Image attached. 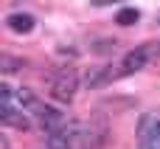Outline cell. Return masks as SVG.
Segmentation results:
<instances>
[{"label":"cell","instance_id":"2","mask_svg":"<svg viewBox=\"0 0 160 149\" xmlns=\"http://www.w3.org/2000/svg\"><path fill=\"white\" fill-rule=\"evenodd\" d=\"M79 90V73L76 70H62L56 76V82L51 85V96L59 101V104H70L73 96Z\"/></svg>","mask_w":160,"mask_h":149},{"label":"cell","instance_id":"3","mask_svg":"<svg viewBox=\"0 0 160 149\" xmlns=\"http://www.w3.org/2000/svg\"><path fill=\"white\" fill-rule=\"evenodd\" d=\"M8 28L11 31H20V34H25V31H31L34 28V17L28 14V11H17V14H8Z\"/></svg>","mask_w":160,"mask_h":149},{"label":"cell","instance_id":"5","mask_svg":"<svg viewBox=\"0 0 160 149\" xmlns=\"http://www.w3.org/2000/svg\"><path fill=\"white\" fill-rule=\"evenodd\" d=\"M138 17H141V11H138V8H121L115 20H118V25H135V23H138Z\"/></svg>","mask_w":160,"mask_h":149},{"label":"cell","instance_id":"6","mask_svg":"<svg viewBox=\"0 0 160 149\" xmlns=\"http://www.w3.org/2000/svg\"><path fill=\"white\" fill-rule=\"evenodd\" d=\"M17 68H22V62H14V56H3V70L8 73V70H17Z\"/></svg>","mask_w":160,"mask_h":149},{"label":"cell","instance_id":"4","mask_svg":"<svg viewBox=\"0 0 160 149\" xmlns=\"http://www.w3.org/2000/svg\"><path fill=\"white\" fill-rule=\"evenodd\" d=\"M0 121H3L6 127L28 130V118L22 116V110H20V107H14V110H0Z\"/></svg>","mask_w":160,"mask_h":149},{"label":"cell","instance_id":"1","mask_svg":"<svg viewBox=\"0 0 160 149\" xmlns=\"http://www.w3.org/2000/svg\"><path fill=\"white\" fill-rule=\"evenodd\" d=\"M152 54H155V48H152V45H141V48H135V51L124 54V56H121L115 65H107V68H101V70H98V73L90 79V87H101V85H107V82H112V79L132 76V73L143 70Z\"/></svg>","mask_w":160,"mask_h":149}]
</instances>
